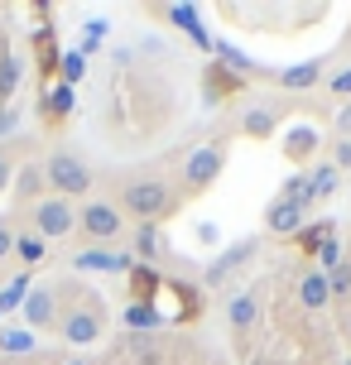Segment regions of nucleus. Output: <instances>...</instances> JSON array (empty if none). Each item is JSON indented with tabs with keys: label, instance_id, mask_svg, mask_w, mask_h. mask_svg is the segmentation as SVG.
Listing matches in <instances>:
<instances>
[{
	"label": "nucleus",
	"instance_id": "nucleus-23",
	"mask_svg": "<svg viewBox=\"0 0 351 365\" xmlns=\"http://www.w3.org/2000/svg\"><path fill=\"white\" fill-rule=\"evenodd\" d=\"M29 289H34V284H29V274L19 269L15 279H10V284L0 289V317H5V312H15V308H24V298H29Z\"/></svg>",
	"mask_w": 351,
	"mask_h": 365
},
{
	"label": "nucleus",
	"instance_id": "nucleus-4",
	"mask_svg": "<svg viewBox=\"0 0 351 365\" xmlns=\"http://www.w3.org/2000/svg\"><path fill=\"white\" fill-rule=\"evenodd\" d=\"M101 331H106V312L96 308L92 298H77L73 308H63V317H58V336L68 346H92V341H101Z\"/></svg>",
	"mask_w": 351,
	"mask_h": 365
},
{
	"label": "nucleus",
	"instance_id": "nucleus-13",
	"mask_svg": "<svg viewBox=\"0 0 351 365\" xmlns=\"http://www.w3.org/2000/svg\"><path fill=\"white\" fill-rule=\"evenodd\" d=\"M322 77H327V63H322V58H308V63H294V68H279L275 82L284 91H313Z\"/></svg>",
	"mask_w": 351,
	"mask_h": 365
},
{
	"label": "nucleus",
	"instance_id": "nucleus-16",
	"mask_svg": "<svg viewBox=\"0 0 351 365\" xmlns=\"http://www.w3.org/2000/svg\"><path fill=\"white\" fill-rule=\"evenodd\" d=\"M10 187H15V202L19 207H34L39 197H44V187H49V178H44V164H24L15 173V182H10Z\"/></svg>",
	"mask_w": 351,
	"mask_h": 365
},
{
	"label": "nucleus",
	"instance_id": "nucleus-6",
	"mask_svg": "<svg viewBox=\"0 0 351 365\" xmlns=\"http://www.w3.org/2000/svg\"><path fill=\"white\" fill-rule=\"evenodd\" d=\"M222 168H226L222 145H203V149H193V154L183 159V182L193 187V192H207L212 182L222 178Z\"/></svg>",
	"mask_w": 351,
	"mask_h": 365
},
{
	"label": "nucleus",
	"instance_id": "nucleus-9",
	"mask_svg": "<svg viewBox=\"0 0 351 365\" xmlns=\"http://www.w3.org/2000/svg\"><path fill=\"white\" fill-rule=\"evenodd\" d=\"M303 221H308V202H298V197H275V202H270V212H265L270 236H298Z\"/></svg>",
	"mask_w": 351,
	"mask_h": 365
},
{
	"label": "nucleus",
	"instance_id": "nucleus-10",
	"mask_svg": "<svg viewBox=\"0 0 351 365\" xmlns=\"http://www.w3.org/2000/svg\"><path fill=\"white\" fill-rule=\"evenodd\" d=\"M255 322H260V293L255 289H231L226 293V327L231 331H255Z\"/></svg>",
	"mask_w": 351,
	"mask_h": 365
},
{
	"label": "nucleus",
	"instance_id": "nucleus-39",
	"mask_svg": "<svg viewBox=\"0 0 351 365\" xmlns=\"http://www.w3.org/2000/svg\"><path fill=\"white\" fill-rule=\"evenodd\" d=\"M73 365H82V361H73Z\"/></svg>",
	"mask_w": 351,
	"mask_h": 365
},
{
	"label": "nucleus",
	"instance_id": "nucleus-20",
	"mask_svg": "<svg viewBox=\"0 0 351 365\" xmlns=\"http://www.w3.org/2000/svg\"><path fill=\"white\" fill-rule=\"evenodd\" d=\"M250 255H255V240H236L231 250H226L217 264H207V284H222L231 269H240V264H250Z\"/></svg>",
	"mask_w": 351,
	"mask_h": 365
},
{
	"label": "nucleus",
	"instance_id": "nucleus-1",
	"mask_svg": "<svg viewBox=\"0 0 351 365\" xmlns=\"http://www.w3.org/2000/svg\"><path fill=\"white\" fill-rule=\"evenodd\" d=\"M173 182L159 178V173H145V178H130L126 192H121V212L126 217H140V226H159V217L173 212Z\"/></svg>",
	"mask_w": 351,
	"mask_h": 365
},
{
	"label": "nucleus",
	"instance_id": "nucleus-37",
	"mask_svg": "<svg viewBox=\"0 0 351 365\" xmlns=\"http://www.w3.org/2000/svg\"><path fill=\"white\" fill-rule=\"evenodd\" d=\"M342 336H347V346H351V312L342 317Z\"/></svg>",
	"mask_w": 351,
	"mask_h": 365
},
{
	"label": "nucleus",
	"instance_id": "nucleus-7",
	"mask_svg": "<svg viewBox=\"0 0 351 365\" xmlns=\"http://www.w3.org/2000/svg\"><path fill=\"white\" fill-rule=\"evenodd\" d=\"M73 269L77 274H130L135 269V255L116 250V245H87L73 255Z\"/></svg>",
	"mask_w": 351,
	"mask_h": 365
},
{
	"label": "nucleus",
	"instance_id": "nucleus-30",
	"mask_svg": "<svg viewBox=\"0 0 351 365\" xmlns=\"http://www.w3.org/2000/svg\"><path fill=\"white\" fill-rule=\"evenodd\" d=\"M15 217H0V264H5V259H15Z\"/></svg>",
	"mask_w": 351,
	"mask_h": 365
},
{
	"label": "nucleus",
	"instance_id": "nucleus-33",
	"mask_svg": "<svg viewBox=\"0 0 351 365\" xmlns=\"http://www.w3.org/2000/svg\"><path fill=\"white\" fill-rule=\"evenodd\" d=\"M15 125H19V110L15 106H0V140H5V135H15Z\"/></svg>",
	"mask_w": 351,
	"mask_h": 365
},
{
	"label": "nucleus",
	"instance_id": "nucleus-31",
	"mask_svg": "<svg viewBox=\"0 0 351 365\" xmlns=\"http://www.w3.org/2000/svg\"><path fill=\"white\" fill-rule=\"evenodd\" d=\"M29 346H34V331H5L0 327V351H15L19 356V351H29Z\"/></svg>",
	"mask_w": 351,
	"mask_h": 365
},
{
	"label": "nucleus",
	"instance_id": "nucleus-24",
	"mask_svg": "<svg viewBox=\"0 0 351 365\" xmlns=\"http://www.w3.org/2000/svg\"><path fill=\"white\" fill-rule=\"evenodd\" d=\"M44 245H49V240H39L34 231H19V236H15V259L24 264V274H29L39 259H44Z\"/></svg>",
	"mask_w": 351,
	"mask_h": 365
},
{
	"label": "nucleus",
	"instance_id": "nucleus-14",
	"mask_svg": "<svg viewBox=\"0 0 351 365\" xmlns=\"http://www.w3.org/2000/svg\"><path fill=\"white\" fill-rule=\"evenodd\" d=\"M121 322H126L135 336H154L159 327H168V317L159 312V303H126V308H121Z\"/></svg>",
	"mask_w": 351,
	"mask_h": 365
},
{
	"label": "nucleus",
	"instance_id": "nucleus-18",
	"mask_svg": "<svg viewBox=\"0 0 351 365\" xmlns=\"http://www.w3.org/2000/svg\"><path fill=\"white\" fill-rule=\"evenodd\" d=\"M317 145H322V135H317L313 125H294L289 140H284V159H289V164H308L317 154Z\"/></svg>",
	"mask_w": 351,
	"mask_h": 365
},
{
	"label": "nucleus",
	"instance_id": "nucleus-28",
	"mask_svg": "<svg viewBox=\"0 0 351 365\" xmlns=\"http://www.w3.org/2000/svg\"><path fill=\"white\" fill-rule=\"evenodd\" d=\"M322 87L332 91L337 101H351V63H342V68H332V73L322 77Z\"/></svg>",
	"mask_w": 351,
	"mask_h": 365
},
{
	"label": "nucleus",
	"instance_id": "nucleus-15",
	"mask_svg": "<svg viewBox=\"0 0 351 365\" xmlns=\"http://www.w3.org/2000/svg\"><path fill=\"white\" fill-rule=\"evenodd\" d=\"M294 293H298V303L308 312H322L327 303H332V293H327V274L322 269H303L298 274V284H294Z\"/></svg>",
	"mask_w": 351,
	"mask_h": 365
},
{
	"label": "nucleus",
	"instance_id": "nucleus-26",
	"mask_svg": "<svg viewBox=\"0 0 351 365\" xmlns=\"http://www.w3.org/2000/svg\"><path fill=\"white\" fill-rule=\"evenodd\" d=\"M19 77H24V58H0V101H10L15 96V87H19Z\"/></svg>",
	"mask_w": 351,
	"mask_h": 365
},
{
	"label": "nucleus",
	"instance_id": "nucleus-38",
	"mask_svg": "<svg viewBox=\"0 0 351 365\" xmlns=\"http://www.w3.org/2000/svg\"><path fill=\"white\" fill-rule=\"evenodd\" d=\"M0 58H5V24H0Z\"/></svg>",
	"mask_w": 351,
	"mask_h": 365
},
{
	"label": "nucleus",
	"instance_id": "nucleus-17",
	"mask_svg": "<svg viewBox=\"0 0 351 365\" xmlns=\"http://www.w3.org/2000/svg\"><path fill=\"white\" fill-rule=\"evenodd\" d=\"M168 255V240L159 226H135V264H159Z\"/></svg>",
	"mask_w": 351,
	"mask_h": 365
},
{
	"label": "nucleus",
	"instance_id": "nucleus-8",
	"mask_svg": "<svg viewBox=\"0 0 351 365\" xmlns=\"http://www.w3.org/2000/svg\"><path fill=\"white\" fill-rule=\"evenodd\" d=\"M58 317H63V308H58V289L54 284L29 289V298H24V322H29L34 331H49V327H58Z\"/></svg>",
	"mask_w": 351,
	"mask_h": 365
},
{
	"label": "nucleus",
	"instance_id": "nucleus-34",
	"mask_svg": "<svg viewBox=\"0 0 351 365\" xmlns=\"http://www.w3.org/2000/svg\"><path fill=\"white\" fill-rule=\"evenodd\" d=\"M337 135H342V140H351V101L337 110Z\"/></svg>",
	"mask_w": 351,
	"mask_h": 365
},
{
	"label": "nucleus",
	"instance_id": "nucleus-5",
	"mask_svg": "<svg viewBox=\"0 0 351 365\" xmlns=\"http://www.w3.org/2000/svg\"><path fill=\"white\" fill-rule=\"evenodd\" d=\"M29 226H34V236L39 240H63V236H73L77 231V202L68 197H39L34 207H29Z\"/></svg>",
	"mask_w": 351,
	"mask_h": 365
},
{
	"label": "nucleus",
	"instance_id": "nucleus-12",
	"mask_svg": "<svg viewBox=\"0 0 351 365\" xmlns=\"http://www.w3.org/2000/svg\"><path fill=\"white\" fill-rule=\"evenodd\" d=\"M168 289V279L154 264H135V269L126 274V293H130V303H159V293Z\"/></svg>",
	"mask_w": 351,
	"mask_h": 365
},
{
	"label": "nucleus",
	"instance_id": "nucleus-11",
	"mask_svg": "<svg viewBox=\"0 0 351 365\" xmlns=\"http://www.w3.org/2000/svg\"><path fill=\"white\" fill-rule=\"evenodd\" d=\"M337 187H342V173L332 168V159H327V164H313L308 173H303V192H298V202H308V212H313L317 202H327Z\"/></svg>",
	"mask_w": 351,
	"mask_h": 365
},
{
	"label": "nucleus",
	"instance_id": "nucleus-19",
	"mask_svg": "<svg viewBox=\"0 0 351 365\" xmlns=\"http://www.w3.org/2000/svg\"><path fill=\"white\" fill-rule=\"evenodd\" d=\"M159 15H164V19H173V29H183V34H193L198 43H203V48H212V34L203 29V15H198L193 5H164Z\"/></svg>",
	"mask_w": 351,
	"mask_h": 365
},
{
	"label": "nucleus",
	"instance_id": "nucleus-32",
	"mask_svg": "<svg viewBox=\"0 0 351 365\" xmlns=\"http://www.w3.org/2000/svg\"><path fill=\"white\" fill-rule=\"evenodd\" d=\"M332 168L337 173H351V140H337L332 145Z\"/></svg>",
	"mask_w": 351,
	"mask_h": 365
},
{
	"label": "nucleus",
	"instance_id": "nucleus-2",
	"mask_svg": "<svg viewBox=\"0 0 351 365\" xmlns=\"http://www.w3.org/2000/svg\"><path fill=\"white\" fill-rule=\"evenodd\" d=\"M44 178H49V187H54V197L77 202V197L92 192L96 173H92V164H87L77 149H54V154L44 159Z\"/></svg>",
	"mask_w": 351,
	"mask_h": 365
},
{
	"label": "nucleus",
	"instance_id": "nucleus-3",
	"mask_svg": "<svg viewBox=\"0 0 351 365\" xmlns=\"http://www.w3.org/2000/svg\"><path fill=\"white\" fill-rule=\"evenodd\" d=\"M77 231L92 240V245H116L126 236V212L121 202H106V197H92L77 207Z\"/></svg>",
	"mask_w": 351,
	"mask_h": 365
},
{
	"label": "nucleus",
	"instance_id": "nucleus-36",
	"mask_svg": "<svg viewBox=\"0 0 351 365\" xmlns=\"http://www.w3.org/2000/svg\"><path fill=\"white\" fill-rule=\"evenodd\" d=\"M106 29H111L106 19H87V34H92V38H101V34H106Z\"/></svg>",
	"mask_w": 351,
	"mask_h": 365
},
{
	"label": "nucleus",
	"instance_id": "nucleus-22",
	"mask_svg": "<svg viewBox=\"0 0 351 365\" xmlns=\"http://www.w3.org/2000/svg\"><path fill=\"white\" fill-rule=\"evenodd\" d=\"M73 96H77V87H63V82H58V87L49 91V96H44V110H39V115H44L49 125H58V120H63V115H68V110L77 106Z\"/></svg>",
	"mask_w": 351,
	"mask_h": 365
},
{
	"label": "nucleus",
	"instance_id": "nucleus-27",
	"mask_svg": "<svg viewBox=\"0 0 351 365\" xmlns=\"http://www.w3.org/2000/svg\"><path fill=\"white\" fill-rule=\"evenodd\" d=\"M327 293H332L337 303H347V298H351V259H342L337 269H327Z\"/></svg>",
	"mask_w": 351,
	"mask_h": 365
},
{
	"label": "nucleus",
	"instance_id": "nucleus-35",
	"mask_svg": "<svg viewBox=\"0 0 351 365\" xmlns=\"http://www.w3.org/2000/svg\"><path fill=\"white\" fill-rule=\"evenodd\" d=\"M15 182V164H10V154H0V192Z\"/></svg>",
	"mask_w": 351,
	"mask_h": 365
},
{
	"label": "nucleus",
	"instance_id": "nucleus-21",
	"mask_svg": "<svg viewBox=\"0 0 351 365\" xmlns=\"http://www.w3.org/2000/svg\"><path fill=\"white\" fill-rule=\"evenodd\" d=\"M279 125V115L270 106H250L245 115H240V130H245V140H270Z\"/></svg>",
	"mask_w": 351,
	"mask_h": 365
},
{
	"label": "nucleus",
	"instance_id": "nucleus-29",
	"mask_svg": "<svg viewBox=\"0 0 351 365\" xmlns=\"http://www.w3.org/2000/svg\"><path fill=\"white\" fill-rule=\"evenodd\" d=\"M130 351H135V361H140V365H159V361H164V346H159L154 336H135V346H130Z\"/></svg>",
	"mask_w": 351,
	"mask_h": 365
},
{
	"label": "nucleus",
	"instance_id": "nucleus-25",
	"mask_svg": "<svg viewBox=\"0 0 351 365\" xmlns=\"http://www.w3.org/2000/svg\"><path fill=\"white\" fill-rule=\"evenodd\" d=\"M58 77H63V87H77L87 77V53L82 48H68V53L58 58Z\"/></svg>",
	"mask_w": 351,
	"mask_h": 365
}]
</instances>
